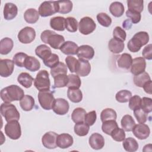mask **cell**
<instances>
[{"label": "cell", "instance_id": "obj_10", "mask_svg": "<svg viewBox=\"0 0 152 152\" xmlns=\"http://www.w3.org/2000/svg\"><path fill=\"white\" fill-rule=\"evenodd\" d=\"M69 105L68 101L62 98H58L55 100L52 110L57 115H64L69 111Z\"/></svg>", "mask_w": 152, "mask_h": 152}, {"label": "cell", "instance_id": "obj_13", "mask_svg": "<svg viewBox=\"0 0 152 152\" xmlns=\"http://www.w3.org/2000/svg\"><path fill=\"white\" fill-rule=\"evenodd\" d=\"M14 68L13 61L8 59L0 60V75L2 77H8L10 76Z\"/></svg>", "mask_w": 152, "mask_h": 152}, {"label": "cell", "instance_id": "obj_19", "mask_svg": "<svg viewBox=\"0 0 152 152\" xmlns=\"http://www.w3.org/2000/svg\"><path fill=\"white\" fill-rule=\"evenodd\" d=\"M18 8L13 3H6L4 7V18L7 20H11L14 19L17 15Z\"/></svg>", "mask_w": 152, "mask_h": 152}, {"label": "cell", "instance_id": "obj_8", "mask_svg": "<svg viewBox=\"0 0 152 152\" xmlns=\"http://www.w3.org/2000/svg\"><path fill=\"white\" fill-rule=\"evenodd\" d=\"M96 28V24L94 20L89 17L82 18L78 23L80 32L84 35H88L93 33Z\"/></svg>", "mask_w": 152, "mask_h": 152}, {"label": "cell", "instance_id": "obj_57", "mask_svg": "<svg viewBox=\"0 0 152 152\" xmlns=\"http://www.w3.org/2000/svg\"><path fill=\"white\" fill-rule=\"evenodd\" d=\"M97 114L95 110H92L86 113L84 117V122L89 126H92L96 122Z\"/></svg>", "mask_w": 152, "mask_h": 152}, {"label": "cell", "instance_id": "obj_44", "mask_svg": "<svg viewBox=\"0 0 152 152\" xmlns=\"http://www.w3.org/2000/svg\"><path fill=\"white\" fill-rule=\"evenodd\" d=\"M132 97L131 91L127 90H122L119 91L115 96V99L119 103H126Z\"/></svg>", "mask_w": 152, "mask_h": 152}, {"label": "cell", "instance_id": "obj_6", "mask_svg": "<svg viewBox=\"0 0 152 152\" xmlns=\"http://www.w3.org/2000/svg\"><path fill=\"white\" fill-rule=\"evenodd\" d=\"M4 131L5 134L10 138L14 140L19 139L21 135V126L18 121H12L7 122L5 125Z\"/></svg>", "mask_w": 152, "mask_h": 152}, {"label": "cell", "instance_id": "obj_20", "mask_svg": "<svg viewBox=\"0 0 152 152\" xmlns=\"http://www.w3.org/2000/svg\"><path fill=\"white\" fill-rule=\"evenodd\" d=\"M132 62L131 55L127 53H124L119 56L117 60V64L118 67L121 69H129L131 68Z\"/></svg>", "mask_w": 152, "mask_h": 152}, {"label": "cell", "instance_id": "obj_40", "mask_svg": "<svg viewBox=\"0 0 152 152\" xmlns=\"http://www.w3.org/2000/svg\"><path fill=\"white\" fill-rule=\"evenodd\" d=\"M149 80H151L149 74L145 71L138 75H135L134 77V83L135 85L139 87H142L144 84Z\"/></svg>", "mask_w": 152, "mask_h": 152}, {"label": "cell", "instance_id": "obj_38", "mask_svg": "<svg viewBox=\"0 0 152 152\" xmlns=\"http://www.w3.org/2000/svg\"><path fill=\"white\" fill-rule=\"evenodd\" d=\"M118 127V125L115 120H109L103 122L102 125V129L104 133L110 135L113 130Z\"/></svg>", "mask_w": 152, "mask_h": 152}, {"label": "cell", "instance_id": "obj_18", "mask_svg": "<svg viewBox=\"0 0 152 152\" xmlns=\"http://www.w3.org/2000/svg\"><path fill=\"white\" fill-rule=\"evenodd\" d=\"M74 142L72 137L66 133H62L58 135L56 138V145L58 147L64 149L71 147Z\"/></svg>", "mask_w": 152, "mask_h": 152}, {"label": "cell", "instance_id": "obj_61", "mask_svg": "<svg viewBox=\"0 0 152 152\" xmlns=\"http://www.w3.org/2000/svg\"><path fill=\"white\" fill-rule=\"evenodd\" d=\"M131 21L129 20H126L125 21H124V22H123V24H122V26L123 27L125 28V29H129L131 27Z\"/></svg>", "mask_w": 152, "mask_h": 152}, {"label": "cell", "instance_id": "obj_7", "mask_svg": "<svg viewBox=\"0 0 152 152\" xmlns=\"http://www.w3.org/2000/svg\"><path fill=\"white\" fill-rule=\"evenodd\" d=\"M39 15L42 17L50 16L58 11L57 1H44L39 7Z\"/></svg>", "mask_w": 152, "mask_h": 152}, {"label": "cell", "instance_id": "obj_31", "mask_svg": "<svg viewBox=\"0 0 152 152\" xmlns=\"http://www.w3.org/2000/svg\"><path fill=\"white\" fill-rule=\"evenodd\" d=\"M36 55L43 61L47 59L51 54L50 48L46 45H40L36 47L35 49Z\"/></svg>", "mask_w": 152, "mask_h": 152}, {"label": "cell", "instance_id": "obj_21", "mask_svg": "<svg viewBox=\"0 0 152 152\" xmlns=\"http://www.w3.org/2000/svg\"><path fill=\"white\" fill-rule=\"evenodd\" d=\"M78 45L74 42L66 41L60 48V50L65 55H74L77 54L78 50Z\"/></svg>", "mask_w": 152, "mask_h": 152}, {"label": "cell", "instance_id": "obj_30", "mask_svg": "<svg viewBox=\"0 0 152 152\" xmlns=\"http://www.w3.org/2000/svg\"><path fill=\"white\" fill-rule=\"evenodd\" d=\"M121 125L122 129L126 132L132 131L134 126L135 125V121L129 115H124L121 119Z\"/></svg>", "mask_w": 152, "mask_h": 152}, {"label": "cell", "instance_id": "obj_47", "mask_svg": "<svg viewBox=\"0 0 152 152\" xmlns=\"http://www.w3.org/2000/svg\"><path fill=\"white\" fill-rule=\"evenodd\" d=\"M99 23L105 27H108L112 23V18L109 15L104 12H100L96 16Z\"/></svg>", "mask_w": 152, "mask_h": 152}, {"label": "cell", "instance_id": "obj_42", "mask_svg": "<svg viewBox=\"0 0 152 152\" xmlns=\"http://www.w3.org/2000/svg\"><path fill=\"white\" fill-rule=\"evenodd\" d=\"M67 71V66L64 63L59 62L56 65L51 68L50 74L54 78L59 74H66Z\"/></svg>", "mask_w": 152, "mask_h": 152}, {"label": "cell", "instance_id": "obj_35", "mask_svg": "<svg viewBox=\"0 0 152 152\" xmlns=\"http://www.w3.org/2000/svg\"><path fill=\"white\" fill-rule=\"evenodd\" d=\"M89 125L84 122L75 124L74 127V131L75 134L80 137H84L88 134L89 131Z\"/></svg>", "mask_w": 152, "mask_h": 152}, {"label": "cell", "instance_id": "obj_29", "mask_svg": "<svg viewBox=\"0 0 152 152\" xmlns=\"http://www.w3.org/2000/svg\"><path fill=\"white\" fill-rule=\"evenodd\" d=\"M34 80V79L27 72H21L17 77L19 84L26 88H30L32 86Z\"/></svg>", "mask_w": 152, "mask_h": 152}, {"label": "cell", "instance_id": "obj_53", "mask_svg": "<svg viewBox=\"0 0 152 152\" xmlns=\"http://www.w3.org/2000/svg\"><path fill=\"white\" fill-rule=\"evenodd\" d=\"M65 62L67 67L69 68L71 72H75L78 63V59L72 56H67L65 59Z\"/></svg>", "mask_w": 152, "mask_h": 152}, {"label": "cell", "instance_id": "obj_23", "mask_svg": "<svg viewBox=\"0 0 152 152\" xmlns=\"http://www.w3.org/2000/svg\"><path fill=\"white\" fill-rule=\"evenodd\" d=\"M125 45L123 42L118 40L115 38L111 39L108 43V48L113 53H119L124 49Z\"/></svg>", "mask_w": 152, "mask_h": 152}, {"label": "cell", "instance_id": "obj_51", "mask_svg": "<svg viewBox=\"0 0 152 152\" xmlns=\"http://www.w3.org/2000/svg\"><path fill=\"white\" fill-rule=\"evenodd\" d=\"M43 61L46 66L52 68L59 62V58L56 54L52 53L47 59Z\"/></svg>", "mask_w": 152, "mask_h": 152}, {"label": "cell", "instance_id": "obj_11", "mask_svg": "<svg viewBox=\"0 0 152 152\" xmlns=\"http://www.w3.org/2000/svg\"><path fill=\"white\" fill-rule=\"evenodd\" d=\"M58 134L53 131L46 132L42 138L43 145L48 149H54L56 148V138Z\"/></svg>", "mask_w": 152, "mask_h": 152}, {"label": "cell", "instance_id": "obj_54", "mask_svg": "<svg viewBox=\"0 0 152 152\" xmlns=\"http://www.w3.org/2000/svg\"><path fill=\"white\" fill-rule=\"evenodd\" d=\"M141 98L138 95H135L129 100V107L132 110L141 108Z\"/></svg>", "mask_w": 152, "mask_h": 152}, {"label": "cell", "instance_id": "obj_50", "mask_svg": "<svg viewBox=\"0 0 152 152\" xmlns=\"http://www.w3.org/2000/svg\"><path fill=\"white\" fill-rule=\"evenodd\" d=\"M134 114L139 124H144L148 117V114L141 108H138L134 110Z\"/></svg>", "mask_w": 152, "mask_h": 152}, {"label": "cell", "instance_id": "obj_22", "mask_svg": "<svg viewBox=\"0 0 152 152\" xmlns=\"http://www.w3.org/2000/svg\"><path fill=\"white\" fill-rule=\"evenodd\" d=\"M24 67L30 71L35 72L40 69V63L35 57L28 56L24 63Z\"/></svg>", "mask_w": 152, "mask_h": 152}, {"label": "cell", "instance_id": "obj_52", "mask_svg": "<svg viewBox=\"0 0 152 152\" xmlns=\"http://www.w3.org/2000/svg\"><path fill=\"white\" fill-rule=\"evenodd\" d=\"M113 38L124 42L126 39V34L123 28L121 27L116 26L113 31Z\"/></svg>", "mask_w": 152, "mask_h": 152}, {"label": "cell", "instance_id": "obj_41", "mask_svg": "<svg viewBox=\"0 0 152 152\" xmlns=\"http://www.w3.org/2000/svg\"><path fill=\"white\" fill-rule=\"evenodd\" d=\"M144 1L142 0H128L127 5L129 10L135 11L141 13L144 8Z\"/></svg>", "mask_w": 152, "mask_h": 152}, {"label": "cell", "instance_id": "obj_5", "mask_svg": "<svg viewBox=\"0 0 152 152\" xmlns=\"http://www.w3.org/2000/svg\"><path fill=\"white\" fill-rule=\"evenodd\" d=\"M37 97L39 104L43 109L49 110L52 109L55 99L51 91H40Z\"/></svg>", "mask_w": 152, "mask_h": 152}, {"label": "cell", "instance_id": "obj_28", "mask_svg": "<svg viewBox=\"0 0 152 152\" xmlns=\"http://www.w3.org/2000/svg\"><path fill=\"white\" fill-rule=\"evenodd\" d=\"M124 5L118 1L112 2L109 7V11L111 14L115 17H121L124 12Z\"/></svg>", "mask_w": 152, "mask_h": 152}, {"label": "cell", "instance_id": "obj_1", "mask_svg": "<svg viewBox=\"0 0 152 152\" xmlns=\"http://www.w3.org/2000/svg\"><path fill=\"white\" fill-rule=\"evenodd\" d=\"M24 96V90L17 85L7 86L1 91V98L4 103H10L13 101L20 100Z\"/></svg>", "mask_w": 152, "mask_h": 152}, {"label": "cell", "instance_id": "obj_48", "mask_svg": "<svg viewBox=\"0 0 152 152\" xmlns=\"http://www.w3.org/2000/svg\"><path fill=\"white\" fill-rule=\"evenodd\" d=\"M28 55L24 52H18L13 57L14 63L19 67H24V63Z\"/></svg>", "mask_w": 152, "mask_h": 152}, {"label": "cell", "instance_id": "obj_15", "mask_svg": "<svg viewBox=\"0 0 152 152\" xmlns=\"http://www.w3.org/2000/svg\"><path fill=\"white\" fill-rule=\"evenodd\" d=\"M77 55L79 59H83L87 61L90 60L94 57V50L90 45H81L78 48Z\"/></svg>", "mask_w": 152, "mask_h": 152}, {"label": "cell", "instance_id": "obj_33", "mask_svg": "<svg viewBox=\"0 0 152 152\" xmlns=\"http://www.w3.org/2000/svg\"><path fill=\"white\" fill-rule=\"evenodd\" d=\"M67 96L69 100L73 103H79L83 99V93L79 88H68Z\"/></svg>", "mask_w": 152, "mask_h": 152}, {"label": "cell", "instance_id": "obj_55", "mask_svg": "<svg viewBox=\"0 0 152 152\" xmlns=\"http://www.w3.org/2000/svg\"><path fill=\"white\" fill-rule=\"evenodd\" d=\"M141 108L146 113H150L152 111V99L150 97H142L141 99Z\"/></svg>", "mask_w": 152, "mask_h": 152}, {"label": "cell", "instance_id": "obj_59", "mask_svg": "<svg viewBox=\"0 0 152 152\" xmlns=\"http://www.w3.org/2000/svg\"><path fill=\"white\" fill-rule=\"evenodd\" d=\"M142 56L147 59L151 60L152 59V45L151 44H149L147 45L142 50Z\"/></svg>", "mask_w": 152, "mask_h": 152}, {"label": "cell", "instance_id": "obj_24", "mask_svg": "<svg viewBox=\"0 0 152 152\" xmlns=\"http://www.w3.org/2000/svg\"><path fill=\"white\" fill-rule=\"evenodd\" d=\"M65 18L63 17H55L50 20V26L57 31H64L65 29Z\"/></svg>", "mask_w": 152, "mask_h": 152}, {"label": "cell", "instance_id": "obj_2", "mask_svg": "<svg viewBox=\"0 0 152 152\" xmlns=\"http://www.w3.org/2000/svg\"><path fill=\"white\" fill-rule=\"evenodd\" d=\"M41 40L55 49H59L65 42V38L61 34H56L55 31L46 30L42 31L40 35Z\"/></svg>", "mask_w": 152, "mask_h": 152}, {"label": "cell", "instance_id": "obj_43", "mask_svg": "<svg viewBox=\"0 0 152 152\" xmlns=\"http://www.w3.org/2000/svg\"><path fill=\"white\" fill-rule=\"evenodd\" d=\"M68 77V82L66 87L68 88H79L81 84L80 77L78 75L69 74Z\"/></svg>", "mask_w": 152, "mask_h": 152}, {"label": "cell", "instance_id": "obj_12", "mask_svg": "<svg viewBox=\"0 0 152 152\" xmlns=\"http://www.w3.org/2000/svg\"><path fill=\"white\" fill-rule=\"evenodd\" d=\"M132 131L135 137L139 140H145L147 138L150 134L149 126L144 124L135 125Z\"/></svg>", "mask_w": 152, "mask_h": 152}, {"label": "cell", "instance_id": "obj_17", "mask_svg": "<svg viewBox=\"0 0 152 152\" xmlns=\"http://www.w3.org/2000/svg\"><path fill=\"white\" fill-rule=\"evenodd\" d=\"M88 142L90 146L94 150H100L104 145V139L103 137L97 132L92 134L89 137Z\"/></svg>", "mask_w": 152, "mask_h": 152}, {"label": "cell", "instance_id": "obj_39", "mask_svg": "<svg viewBox=\"0 0 152 152\" xmlns=\"http://www.w3.org/2000/svg\"><path fill=\"white\" fill-rule=\"evenodd\" d=\"M143 46L142 42L135 36H133L127 43V47L129 51L132 52H137Z\"/></svg>", "mask_w": 152, "mask_h": 152}, {"label": "cell", "instance_id": "obj_3", "mask_svg": "<svg viewBox=\"0 0 152 152\" xmlns=\"http://www.w3.org/2000/svg\"><path fill=\"white\" fill-rule=\"evenodd\" d=\"M0 111L1 115L8 122L12 121H19L20 113L15 106L11 103H4L1 104Z\"/></svg>", "mask_w": 152, "mask_h": 152}, {"label": "cell", "instance_id": "obj_58", "mask_svg": "<svg viewBox=\"0 0 152 152\" xmlns=\"http://www.w3.org/2000/svg\"><path fill=\"white\" fill-rule=\"evenodd\" d=\"M134 36L137 37L142 42L143 46L147 44L149 41V35L145 31H139L134 34Z\"/></svg>", "mask_w": 152, "mask_h": 152}, {"label": "cell", "instance_id": "obj_9", "mask_svg": "<svg viewBox=\"0 0 152 152\" xmlns=\"http://www.w3.org/2000/svg\"><path fill=\"white\" fill-rule=\"evenodd\" d=\"M17 37L18 40L23 44L30 43L36 37V31L31 27H26L19 31Z\"/></svg>", "mask_w": 152, "mask_h": 152}, {"label": "cell", "instance_id": "obj_4", "mask_svg": "<svg viewBox=\"0 0 152 152\" xmlns=\"http://www.w3.org/2000/svg\"><path fill=\"white\" fill-rule=\"evenodd\" d=\"M34 86L39 91L50 90V81L46 70H41L37 74L34 80Z\"/></svg>", "mask_w": 152, "mask_h": 152}, {"label": "cell", "instance_id": "obj_27", "mask_svg": "<svg viewBox=\"0 0 152 152\" xmlns=\"http://www.w3.org/2000/svg\"><path fill=\"white\" fill-rule=\"evenodd\" d=\"M39 13L34 8L27 9L24 14V18L25 21L29 24H34L36 23L39 18Z\"/></svg>", "mask_w": 152, "mask_h": 152}, {"label": "cell", "instance_id": "obj_36", "mask_svg": "<svg viewBox=\"0 0 152 152\" xmlns=\"http://www.w3.org/2000/svg\"><path fill=\"white\" fill-rule=\"evenodd\" d=\"M116 112L112 108H106L100 113V119L102 122L109 120H116Z\"/></svg>", "mask_w": 152, "mask_h": 152}, {"label": "cell", "instance_id": "obj_56", "mask_svg": "<svg viewBox=\"0 0 152 152\" xmlns=\"http://www.w3.org/2000/svg\"><path fill=\"white\" fill-rule=\"evenodd\" d=\"M126 16L128 18H129L131 20V22L133 23L134 24H137L139 23L141 18V13H139L135 11L129 10H128L126 11Z\"/></svg>", "mask_w": 152, "mask_h": 152}, {"label": "cell", "instance_id": "obj_45", "mask_svg": "<svg viewBox=\"0 0 152 152\" xmlns=\"http://www.w3.org/2000/svg\"><path fill=\"white\" fill-rule=\"evenodd\" d=\"M78 21L74 17H68L65 18V29L71 33L75 32L78 29Z\"/></svg>", "mask_w": 152, "mask_h": 152}, {"label": "cell", "instance_id": "obj_32", "mask_svg": "<svg viewBox=\"0 0 152 152\" xmlns=\"http://www.w3.org/2000/svg\"><path fill=\"white\" fill-rule=\"evenodd\" d=\"M122 145L124 148L128 152L136 151L139 147V145L135 139L132 137H128L125 138L123 141Z\"/></svg>", "mask_w": 152, "mask_h": 152}, {"label": "cell", "instance_id": "obj_25", "mask_svg": "<svg viewBox=\"0 0 152 152\" xmlns=\"http://www.w3.org/2000/svg\"><path fill=\"white\" fill-rule=\"evenodd\" d=\"M34 98L28 94L24 95L20 100V105L21 109L24 111H30L33 109L34 106Z\"/></svg>", "mask_w": 152, "mask_h": 152}, {"label": "cell", "instance_id": "obj_16", "mask_svg": "<svg viewBox=\"0 0 152 152\" xmlns=\"http://www.w3.org/2000/svg\"><path fill=\"white\" fill-rule=\"evenodd\" d=\"M91 71V65L87 60L79 59H78L77 66L75 73L79 77H86Z\"/></svg>", "mask_w": 152, "mask_h": 152}, {"label": "cell", "instance_id": "obj_46", "mask_svg": "<svg viewBox=\"0 0 152 152\" xmlns=\"http://www.w3.org/2000/svg\"><path fill=\"white\" fill-rule=\"evenodd\" d=\"M54 87L56 88H62L66 87L68 82V77L66 74H59L54 78Z\"/></svg>", "mask_w": 152, "mask_h": 152}, {"label": "cell", "instance_id": "obj_34", "mask_svg": "<svg viewBox=\"0 0 152 152\" xmlns=\"http://www.w3.org/2000/svg\"><path fill=\"white\" fill-rule=\"evenodd\" d=\"M86 113V110L83 108L77 107L73 110L71 114V119L75 124L84 122V117Z\"/></svg>", "mask_w": 152, "mask_h": 152}, {"label": "cell", "instance_id": "obj_60", "mask_svg": "<svg viewBox=\"0 0 152 152\" xmlns=\"http://www.w3.org/2000/svg\"><path fill=\"white\" fill-rule=\"evenodd\" d=\"M151 86H152V82H151V80H149L148 81L146 82L144 86H143V88H144V90L145 91V93L149 94H151L152 93V88H151Z\"/></svg>", "mask_w": 152, "mask_h": 152}, {"label": "cell", "instance_id": "obj_49", "mask_svg": "<svg viewBox=\"0 0 152 152\" xmlns=\"http://www.w3.org/2000/svg\"><path fill=\"white\" fill-rule=\"evenodd\" d=\"M110 136L114 141L121 142L124 140L126 135L125 133V131L123 129L118 127L113 130V131L111 133Z\"/></svg>", "mask_w": 152, "mask_h": 152}, {"label": "cell", "instance_id": "obj_37", "mask_svg": "<svg viewBox=\"0 0 152 152\" xmlns=\"http://www.w3.org/2000/svg\"><path fill=\"white\" fill-rule=\"evenodd\" d=\"M57 2L58 5V12L61 14H67L72 11L73 5L71 1H58Z\"/></svg>", "mask_w": 152, "mask_h": 152}, {"label": "cell", "instance_id": "obj_26", "mask_svg": "<svg viewBox=\"0 0 152 152\" xmlns=\"http://www.w3.org/2000/svg\"><path fill=\"white\" fill-rule=\"evenodd\" d=\"M14 42L9 37H4L0 41V53L1 55H7L12 49Z\"/></svg>", "mask_w": 152, "mask_h": 152}, {"label": "cell", "instance_id": "obj_14", "mask_svg": "<svg viewBox=\"0 0 152 152\" xmlns=\"http://www.w3.org/2000/svg\"><path fill=\"white\" fill-rule=\"evenodd\" d=\"M146 62L142 57H137L132 59L131 66V72L134 75H138L145 71Z\"/></svg>", "mask_w": 152, "mask_h": 152}]
</instances>
